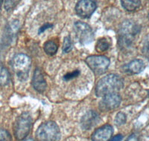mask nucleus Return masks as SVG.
Returning a JSON list of instances; mask_svg holds the SVG:
<instances>
[{
  "instance_id": "obj_1",
  "label": "nucleus",
  "mask_w": 149,
  "mask_h": 141,
  "mask_svg": "<svg viewBox=\"0 0 149 141\" xmlns=\"http://www.w3.org/2000/svg\"><path fill=\"white\" fill-rule=\"evenodd\" d=\"M124 86V80L117 74H108L98 81L95 88L98 97H104L112 93H117Z\"/></svg>"
},
{
  "instance_id": "obj_2",
  "label": "nucleus",
  "mask_w": 149,
  "mask_h": 141,
  "mask_svg": "<svg viewBox=\"0 0 149 141\" xmlns=\"http://www.w3.org/2000/svg\"><path fill=\"white\" fill-rule=\"evenodd\" d=\"M36 138L37 141H59L61 139L59 127L52 121L42 123L36 131Z\"/></svg>"
},
{
  "instance_id": "obj_3",
  "label": "nucleus",
  "mask_w": 149,
  "mask_h": 141,
  "mask_svg": "<svg viewBox=\"0 0 149 141\" xmlns=\"http://www.w3.org/2000/svg\"><path fill=\"white\" fill-rule=\"evenodd\" d=\"M31 60L29 56L18 54L13 59V68L16 75L21 81L26 80L29 77Z\"/></svg>"
},
{
  "instance_id": "obj_4",
  "label": "nucleus",
  "mask_w": 149,
  "mask_h": 141,
  "mask_svg": "<svg viewBox=\"0 0 149 141\" xmlns=\"http://www.w3.org/2000/svg\"><path fill=\"white\" fill-rule=\"evenodd\" d=\"M31 118L27 112H24L17 118L14 126V135L19 140H24L31 129Z\"/></svg>"
},
{
  "instance_id": "obj_5",
  "label": "nucleus",
  "mask_w": 149,
  "mask_h": 141,
  "mask_svg": "<svg viewBox=\"0 0 149 141\" xmlns=\"http://www.w3.org/2000/svg\"><path fill=\"white\" fill-rule=\"evenodd\" d=\"M86 65L90 67L97 75H101L106 72V70L110 66V59L104 56H90L86 57Z\"/></svg>"
},
{
  "instance_id": "obj_6",
  "label": "nucleus",
  "mask_w": 149,
  "mask_h": 141,
  "mask_svg": "<svg viewBox=\"0 0 149 141\" xmlns=\"http://www.w3.org/2000/svg\"><path fill=\"white\" fill-rule=\"evenodd\" d=\"M139 28L137 25L127 21L122 24L120 29V37H119V43L124 47H128L133 40L134 36L137 34Z\"/></svg>"
},
{
  "instance_id": "obj_7",
  "label": "nucleus",
  "mask_w": 149,
  "mask_h": 141,
  "mask_svg": "<svg viewBox=\"0 0 149 141\" xmlns=\"http://www.w3.org/2000/svg\"><path fill=\"white\" fill-rule=\"evenodd\" d=\"M74 28L80 43L82 45H86L93 41V30L88 25H86L84 22H77L74 24Z\"/></svg>"
},
{
  "instance_id": "obj_8",
  "label": "nucleus",
  "mask_w": 149,
  "mask_h": 141,
  "mask_svg": "<svg viewBox=\"0 0 149 141\" xmlns=\"http://www.w3.org/2000/svg\"><path fill=\"white\" fill-rule=\"evenodd\" d=\"M95 0H80L75 6V12L81 18H89L96 9Z\"/></svg>"
},
{
  "instance_id": "obj_9",
  "label": "nucleus",
  "mask_w": 149,
  "mask_h": 141,
  "mask_svg": "<svg viewBox=\"0 0 149 141\" xmlns=\"http://www.w3.org/2000/svg\"><path fill=\"white\" fill-rule=\"evenodd\" d=\"M121 101H122V99L119 94L112 93V94L104 96L99 106L102 111H110V110L115 109L117 107H119Z\"/></svg>"
},
{
  "instance_id": "obj_10",
  "label": "nucleus",
  "mask_w": 149,
  "mask_h": 141,
  "mask_svg": "<svg viewBox=\"0 0 149 141\" xmlns=\"http://www.w3.org/2000/svg\"><path fill=\"white\" fill-rule=\"evenodd\" d=\"M99 120L100 118L95 111H89L82 117L81 126L84 131H88L98 124Z\"/></svg>"
},
{
  "instance_id": "obj_11",
  "label": "nucleus",
  "mask_w": 149,
  "mask_h": 141,
  "mask_svg": "<svg viewBox=\"0 0 149 141\" xmlns=\"http://www.w3.org/2000/svg\"><path fill=\"white\" fill-rule=\"evenodd\" d=\"M113 133V129L110 125L98 128L92 134L93 141H109Z\"/></svg>"
},
{
  "instance_id": "obj_12",
  "label": "nucleus",
  "mask_w": 149,
  "mask_h": 141,
  "mask_svg": "<svg viewBox=\"0 0 149 141\" xmlns=\"http://www.w3.org/2000/svg\"><path fill=\"white\" fill-rule=\"evenodd\" d=\"M32 85L34 89L38 92H43L46 89V87H47L46 81L40 68H36L34 70L32 79Z\"/></svg>"
},
{
  "instance_id": "obj_13",
  "label": "nucleus",
  "mask_w": 149,
  "mask_h": 141,
  "mask_svg": "<svg viewBox=\"0 0 149 141\" xmlns=\"http://www.w3.org/2000/svg\"><path fill=\"white\" fill-rule=\"evenodd\" d=\"M145 68V64L141 59H134L125 67V72L130 74H137L142 72Z\"/></svg>"
},
{
  "instance_id": "obj_14",
  "label": "nucleus",
  "mask_w": 149,
  "mask_h": 141,
  "mask_svg": "<svg viewBox=\"0 0 149 141\" xmlns=\"http://www.w3.org/2000/svg\"><path fill=\"white\" fill-rule=\"evenodd\" d=\"M122 7L127 11L133 12L139 8L141 5L140 0H121Z\"/></svg>"
},
{
  "instance_id": "obj_15",
  "label": "nucleus",
  "mask_w": 149,
  "mask_h": 141,
  "mask_svg": "<svg viewBox=\"0 0 149 141\" xmlns=\"http://www.w3.org/2000/svg\"><path fill=\"white\" fill-rule=\"evenodd\" d=\"M110 45H111V42L107 40L106 38H102L97 41L96 45H95V49L99 53L105 52L110 47Z\"/></svg>"
},
{
  "instance_id": "obj_16",
  "label": "nucleus",
  "mask_w": 149,
  "mask_h": 141,
  "mask_svg": "<svg viewBox=\"0 0 149 141\" xmlns=\"http://www.w3.org/2000/svg\"><path fill=\"white\" fill-rule=\"evenodd\" d=\"M43 49L44 51L48 54V55L52 56L57 53L58 51V45L54 42V41L49 40L44 43L43 46Z\"/></svg>"
},
{
  "instance_id": "obj_17",
  "label": "nucleus",
  "mask_w": 149,
  "mask_h": 141,
  "mask_svg": "<svg viewBox=\"0 0 149 141\" xmlns=\"http://www.w3.org/2000/svg\"><path fill=\"white\" fill-rule=\"evenodd\" d=\"M10 80L8 70L3 66H0V86H6Z\"/></svg>"
},
{
  "instance_id": "obj_18",
  "label": "nucleus",
  "mask_w": 149,
  "mask_h": 141,
  "mask_svg": "<svg viewBox=\"0 0 149 141\" xmlns=\"http://www.w3.org/2000/svg\"><path fill=\"white\" fill-rule=\"evenodd\" d=\"M127 120V117H126L125 114H124L123 112H119L116 114L115 118V124L118 126H120L124 125L126 123Z\"/></svg>"
},
{
  "instance_id": "obj_19",
  "label": "nucleus",
  "mask_w": 149,
  "mask_h": 141,
  "mask_svg": "<svg viewBox=\"0 0 149 141\" xmlns=\"http://www.w3.org/2000/svg\"><path fill=\"white\" fill-rule=\"evenodd\" d=\"M20 0H5L4 7L7 11L13 10L16 7V5L19 2Z\"/></svg>"
},
{
  "instance_id": "obj_20",
  "label": "nucleus",
  "mask_w": 149,
  "mask_h": 141,
  "mask_svg": "<svg viewBox=\"0 0 149 141\" xmlns=\"http://www.w3.org/2000/svg\"><path fill=\"white\" fill-rule=\"evenodd\" d=\"M72 48V45L71 39L70 37H66L64 38L63 44V51L65 53H68L71 51Z\"/></svg>"
},
{
  "instance_id": "obj_21",
  "label": "nucleus",
  "mask_w": 149,
  "mask_h": 141,
  "mask_svg": "<svg viewBox=\"0 0 149 141\" xmlns=\"http://www.w3.org/2000/svg\"><path fill=\"white\" fill-rule=\"evenodd\" d=\"M79 74H80V70H74V71H72V72L67 73L66 74H65V75L63 76V79L66 81L71 80V79L77 77Z\"/></svg>"
},
{
  "instance_id": "obj_22",
  "label": "nucleus",
  "mask_w": 149,
  "mask_h": 141,
  "mask_svg": "<svg viewBox=\"0 0 149 141\" xmlns=\"http://www.w3.org/2000/svg\"><path fill=\"white\" fill-rule=\"evenodd\" d=\"M49 28H52V25H51V24H49V23L45 24V25H42V27L39 29L38 34H41V33H42L44 30H46V29Z\"/></svg>"
},
{
  "instance_id": "obj_23",
  "label": "nucleus",
  "mask_w": 149,
  "mask_h": 141,
  "mask_svg": "<svg viewBox=\"0 0 149 141\" xmlns=\"http://www.w3.org/2000/svg\"><path fill=\"white\" fill-rule=\"evenodd\" d=\"M125 141H139V137L137 134H132L127 138Z\"/></svg>"
},
{
  "instance_id": "obj_24",
  "label": "nucleus",
  "mask_w": 149,
  "mask_h": 141,
  "mask_svg": "<svg viewBox=\"0 0 149 141\" xmlns=\"http://www.w3.org/2000/svg\"><path fill=\"white\" fill-rule=\"evenodd\" d=\"M122 136L121 134H117L116 136H114L113 138H112L110 141H122Z\"/></svg>"
},
{
  "instance_id": "obj_25",
  "label": "nucleus",
  "mask_w": 149,
  "mask_h": 141,
  "mask_svg": "<svg viewBox=\"0 0 149 141\" xmlns=\"http://www.w3.org/2000/svg\"><path fill=\"white\" fill-rule=\"evenodd\" d=\"M22 141H34V139H32V138H28V139H26V140H24Z\"/></svg>"
},
{
  "instance_id": "obj_26",
  "label": "nucleus",
  "mask_w": 149,
  "mask_h": 141,
  "mask_svg": "<svg viewBox=\"0 0 149 141\" xmlns=\"http://www.w3.org/2000/svg\"><path fill=\"white\" fill-rule=\"evenodd\" d=\"M2 0H0V4L2 3Z\"/></svg>"
},
{
  "instance_id": "obj_27",
  "label": "nucleus",
  "mask_w": 149,
  "mask_h": 141,
  "mask_svg": "<svg viewBox=\"0 0 149 141\" xmlns=\"http://www.w3.org/2000/svg\"><path fill=\"white\" fill-rule=\"evenodd\" d=\"M0 141H1V140H0Z\"/></svg>"
}]
</instances>
